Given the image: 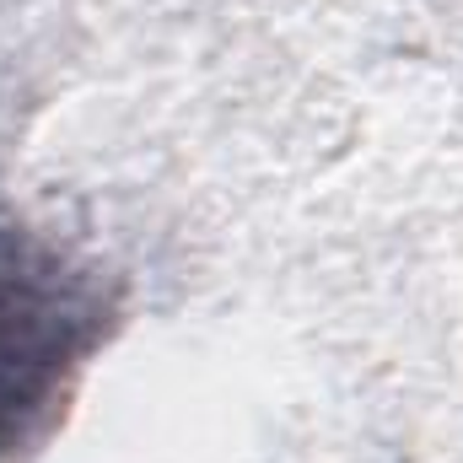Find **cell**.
Here are the masks:
<instances>
[{"label": "cell", "instance_id": "obj_1", "mask_svg": "<svg viewBox=\"0 0 463 463\" xmlns=\"http://www.w3.org/2000/svg\"><path fill=\"white\" fill-rule=\"evenodd\" d=\"M114 329L118 291L98 264L38 232H0V463L49 442Z\"/></svg>", "mask_w": 463, "mask_h": 463}]
</instances>
